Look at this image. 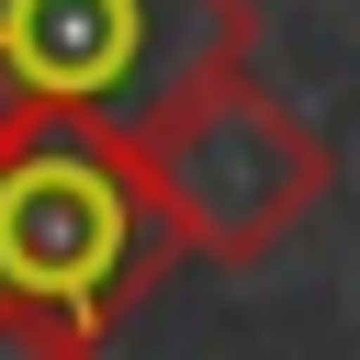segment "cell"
I'll use <instances>...</instances> for the list:
<instances>
[{
  "mask_svg": "<svg viewBox=\"0 0 360 360\" xmlns=\"http://www.w3.org/2000/svg\"><path fill=\"white\" fill-rule=\"evenodd\" d=\"M169 270L180 236L146 191L135 135L90 112H22L0 135V315H45L101 349Z\"/></svg>",
  "mask_w": 360,
  "mask_h": 360,
  "instance_id": "obj_1",
  "label": "cell"
},
{
  "mask_svg": "<svg viewBox=\"0 0 360 360\" xmlns=\"http://www.w3.org/2000/svg\"><path fill=\"white\" fill-rule=\"evenodd\" d=\"M135 158H146V191H158L180 259H214V270L270 259L338 191V146L292 101H270L248 79V56L214 68V79H191L158 124H135Z\"/></svg>",
  "mask_w": 360,
  "mask_h": 360,
  "instance_id": "obj_2",
  "label": "cell"
},
{
  "mask_svg": "<svg viewBox=\"0 0 360 360\" xmlns=\"http://www.w3.org/2000/svg\"><path fill=\"white\" fill-rule=\"evenodd\" d=\"M248 45L259 0H0V135L22 112H90L135 135Z\"/></svg>",
  "mask_w": 360,
  "mask_h": 360,
  "instance_id": "obj_3",
  "label": "cell"
}]
</instances>
